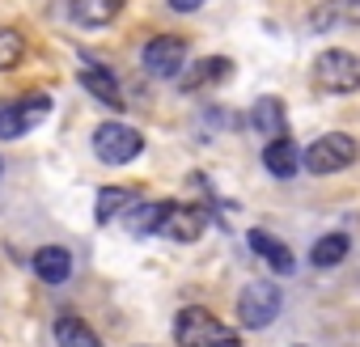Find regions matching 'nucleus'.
<instances>
[{
    "instance_id": "f257e3e1",
    "label": "nucleus",
    "mask_w": 360,
    "mask_h": 347,
    "mask_svg": "<svg viewBox=\"0 0 360 347\" xmlns=\"http://www.w3.org/2000/svg\"><path fill=\"white\" fill-rule=\"evenodd\" d=\"M174 343L178 347H242V339L200 305H187L174 317Z\"/></svg>"
},
{
    "instance_id": "f03ea898",
    "label": "nucleus",
    "mask_w": 360,
    "mask_h": 347,
    "mask_svg": "<svg viewBox=\"0 0 360 347\" xmlns=\"http://www.w3.org/2000/svg\"><path fill=\"white\" fill-rule=\"evenodd\" d=\"M314 85H318L322 93H335V98L356 93V89H360V55H352V51H343V47L322 51V55L314 60Z\"/></svg>"
},
{
    "instance_id": "7ed1b4c3",
    "label": "nucleus",
    "mask_w": 360,
    "mask_h": 347,
    "mask_svg": "<svg viewBox=\"0 0 360 347\" xmlns=\"http://www.w3.org/2000/svg\"><path fill=\"white\" fill-rule=\"evenodd\" d=\"M356 140L347 136V131H326V136H318L305 152H301V165L309 169V174H343L347 165H356Z\"/></svg>"
},
{
    "instance_id": "20e7f679",
    "label": "nucleus",
    "mask_w": 360,
    "mask_h": 347,
    "mask_svg": "<svg viewBox=\"0 0 360 347\" xmlns=\"http://www.w3.org/2000/svg\"><path fill=\"white\" fill-rule=\"evenodd\" d=\"M280 305H284V292L271 280H255L238 292V322L246 330H263L280 317Z\"/></svg>"
},
{
    "instance_id": "39448f33",
    "label": "nucleus",
    "mask_w": 360,
    "mask_h": 347,
    "mask_svg": "<svg viewBox=\"0 0 360 347\" xmlns=\"http://www.w3.org/2000/svg\"><path fill=\"white\" fill-rule=\"evenodd\" d=\"M140 68L157 81H174V77H183L187 68V39H178V34H157L144 43L140 51Z\"/></svg>"
},
{
    "instance_id": "423d86ee",
    "label": "nucleus",
    "mask_w": 360,
    "mask_h": 347,
    "mask_svg": "<svg viewBox=\"0 0 360 347\" xmlns=\"http://www.w3.org/2000/svg\"><path fill=\"white\" fill-rule=\"evenodd\" d=\"M94 152L102 165H127L144 152V136L131 123H102L94 131Z\"/></svg>"
},
{
    "instance_id": "0eeeda50",
    "label": "nucleus",
    "mask_w": 360,
    "mask_h": 347,
    "mask_svg": "<svg viewBox=\"0 0 360 347\" xmlns=\"http://www.w3.org/2000/svg\"><path fill=\"white\" fill-rule=\"evenodd\" d=\"M47 114H51V93H26L18 102H5L0 106V140H18L34 131Z\"/></svg>"
},
{
    "instance_id": "6e6552de",
    "label": "nucleus",
    "mask_w": 360,
    "mask_h": 347,
    "mask_svg": "<svg viewBox=\"0 0 360 347\" xmlns=\"http://www.w3.org/2000/svg\"><path fill=\"white\" fill-rule=\"evenodd\" d=\"M77 81H81V85H85V93H89V98H98L102 106L123 110V89H119V77H115L102 60H81Z\"/></svg>"
},
{
    "instance_id": "1a4fd4ad",
    "label": "nucleus",
    "mask_w": 360,
    "mask_h": 347,
    "mask_svg": "<svg viewBox=\"0 0 360 347\" xmlns=\"http://www.w3.org/2000/svg\"><path fill=\"white\" fill-rule=\"evenodd\" d=\"M229 77H233V60H225V55H204V60H195V64L183 68L178 85H183V93H200V89L225 85Z\"/></svg>"
},
{
    "instance_id": "9d476101",
    "label": "nucleus",
    "mask_w": 360,
    "mask_h": 347,
    "mask_svg": "<svg viewBox=\"0 0 360 347\" xmlns=\"http://www.w3.org/2000/svg\"><path fill=\"white\" fill-rule=\"evenodd\" d=\"M204 229H208V212L195 204H169V212L161 221V237H169V242H195Z\"/></svg>"
},
{
    "instance_id": "9b49d317",
    "label": "nucleus",
    "mask_w": 360,
    "mask_h": 347,
    "mask_svg": "<svg viewBox=\"0 0 360 347\" xmlns=\"http://www.w3.org/2000/svg\"><path fill=\"white\" fill-rule=\"evenodd\" d=\"M246 242H250V250H255V254H259V258L276 271V275H292V271H297L292 250H288L280 237H271L267 229H250V233H246Z\"/></svg>"
},
{
    "instance_id": "f8f14e48",
    "label": "nucleus",
    "mask_w": 360,
    "mask_h": 347,
    "mask_svg": "<svg viewBox=\"0 0 360 347\" xmlns=\"http://www.w3.org/2000/svg\"><path fill=\"white\" fill-rule=\"evenodd\" d=\"M250 127H255L259 136H267V140L288 136V114H284V102H280L276 93L255 98V106H250Z\"/></svg>"
},
{
    "instance_id": "ddd939ff",
    "label": "nucleus",
    "mask_w": 360,
    "mask_h": 347,
    "mask_svg": "<svg viewBox=\"0 0 360 347\" xmlns=\"http://www.w3.org/2000/svg\"><path fill=\"white\" fill-rule=\"evenodd\" d=\"M123 5H127V0H68V13H72L77 26L102 30V26H110L123 13Z\"/></svg>"
},
{
    "instance_id": "4468645a",
    "label": "nucleus",
    "mask_w": 360,
    "mask_h": 347,
    "mask_svg": "<svg viewBox=\"0 0 360 347\" xmlns=\"http://www.w3.org/2000/svg\"><path fill=\"white\" fill-rule=\"evenodd\" d=\"M263 165H267L271 178H297V169H305V165H301V152H297V144H292V136H276V140H267V148H263Z\"/></svg>"
},
{
    "instance_id": "2eb2a0df",
    "label": "nucleus",
    "mask_w": 360,
    "mask_h": 347,
    "mask_svg": "<svg viewBox=\"0 0 360 347\" xmlns=\"http://www.w3.org/2000/svg\"><path fill=\"white\" fill-rule=\"evenodd\" d=\"M30 267H34V275H39L43 284H68V275H72V254H68L64 246H43V250H34Z\"/></svg>"
},
{
    "instance_id": "dca6fc26",
    "label": "nucleus",
    "mask_w": 360,
    "mask_h": 347,
    "mask_svg": "<svg viewBox=\"0 0 360 347\" xmlns=\"http://www.w3.org/2000/svg\"><path fill=\"white\" fill-rule=\"evenodd\" d=\"M165 212H169V199H144V204H131V208H127V233H136V237L161 233Z\"/></svg>"
},
{
    "instance_id": "f3484780",
    "label": "nucleus",
    "mask_w": 360,
    "mask_h": 347,
    "mask_svg": "<svg viewBox=\"0 0 360 347\" xmlns=\"http://www.w3.org/2000/svg\"><path fill=\"white\" fill-rule=\"evenodd\" d=\"M51 330H56V343L60 347H102V339L94 334V326L85 317H77V313H60Z\"/></svg>"
},
{
    "instance_id": "a211bd4d",
    "label": "nucleus",
    "mask_w": 360,
    "mask_h": 347,
    "mask_svg": "<svg viewBox=\"0 0 360 347\" xmlns=\"http://www.w3.org/2000/svg\"><path fill=\"white\" fill-rule=\"evenodd\" d=\"M347 250H352V237H347V233H322V237L314 242V250H309V263H314L318 271H330V267H339V263L347 258Z\"/></svg>"
},
{
    "instance_id": "6ab92c4d",
    "label": "nucleus",
    "mask_w": 360,
    "mask_h": 347,
    "mask_svg": "<svg viewBox=\"0 0 360 347\" xmlns=\"http://www.w3.org/2000/svg\"><path fill=\"white\" fill-rule=\"evenodd\" d=\"M131 199H136V195H131L127 187H102V191H98V212H94L98 225H110L115 216H123V212L131 208Z\"/></svg>"
},
{
    "instance_id": "aec40b11",
    "label": "nucleus",
    "mask_w": 360,
    "mask_h": 347,
    "mask_svg": "<svg viewBox=\"0 0 360 347\" xmlns=\"http://www.w3.org/2000/svg\"><path fill=\"white\" fill-rule=\"evenodd\" d=\"M22 55H26V39H22L18 30H9V26H0V72L18 68Z\"/></svg>"
},
{
    "instance_id": "412c9836",
    "label": "nucleus",
    "mask_w": 360,
    "mask_h": 347,
    "mask_svg": "<svg viewBox=\"0 0 360 347\" xmlns=\"http://www.w3.org/2000/svg\"><path fill=\"white\" fill-rule=\"evenodd\" d=\"M169 9L174 13H195V9H204V0H169Z\"/></svg>"
},
{
    "instance_id": "4be33fe9",
    "label": "nucleus",
    "mask_w": 360,
    "mask_h": 347,
    "mask_svg": "<svg viewBox=\"0 0 360 347\" xmlns=\"http://www.w3.org/2000/svg\"><path fill=\"white\" fill-rule=\"evenodd\" d=\"M352 5H356V9H360V0H352Z\"/></svg>"
},
{
    "instance_id": "5701e85b",
    "label": "nucleus",
    "mask_w": 360,
    "mask_h": 347,
    "mask_svg": "<svg viewBox=\"0 0 360 347\" xmlns=\"http://www.w3.org/2000/svg\"><path fill=\"white\" fill-rule=\"evenodd\" d=\"M292 347H305V343H292Z\"/></svg>"
},
{
    "instance_id": "b1692460",
    "label": "nucleus",
    "mask_w": 360,
    "mask_h": 347,
    "mask_svg": "<svg viewBox=\"0 0 360 347\" xmlns=\"http://www.w3.org/2000/svg\"><path fill=\"white\" fill-rule=\"evenodd\" d=\"M0 165H5V161H0Z\"/></svg>"
}]
</instances>
